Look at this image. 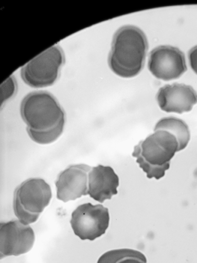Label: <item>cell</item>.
<instances>
[{"label": "cell", "mask_w": 197, "mask_h": 263, "mask_svg": "<svg viewBox=\"0 0 197 263\" xmlns=\"http://www.w3.org/2000/svg\"><path fill=\"white\" fill-rule=\"evenodd\" d=\"M188 57L190 66L193 71L197 74V45L190 49Z\"/></svg>", "instance_id": "obj_17"}, {"label": "cell", "mask_w": 197, "mask_h": 263, "mask_svg": "<svg viewBox=\"0 0 197 263\" xmlns=\"http://www.w3.org/2000/svg\"><path fill=\"white\" fill-rule=\"evenodd\" d=\"M89 165L76 164L62 171L55 182L57 198L63 202L75 200L88 195Z\"/></svg>", "instance_id": "obj_8"}, {"label": "cell", "mask_w": 197, "mask_h": 263, "mask_svg": "<svg viewBox=\"0 0 197 263\" xmlns=\"http://www.w3.org/2000/svg\"><path fill=\"white\" fill-rule=\"evenodd\" d=\"M119 179L114 169L99 164L91 167L88 174V195L94 200L102 203L111 199L118 193Z\"/></svg>", "instance_id": "obj_11"}, {"label": "cell", "mask_w": 197, "mask_h": 263, "mask_svg": "<svg viewBox=\"0 0 197 263\" xmlns=\"http://www.w3.org/2000/svg\"><path fill=\"white\" fill-rule=\"evenodd\" d=\"M64 62L61 48L53 45L25 64L21 76L26 84L40 88L52 85L58 79Z\"/></svg>", "instance_id": "obj_3"}, {"label": "cell", "mask_w": 197, "mask_h": 263, "mask_svg": "<svg viewBox=\"0 0 197 263\" xmlns=\"http://www.w3.org/2000/svg\"><path fill=\"white\" fill-rule=\"evenodd\" d=\"M156 99L162 110L182 114L190 111L197 103V93L189 85L174 83L161 87Z\"/></svg>", "instance_id": "obj_10"}, {"label": "cell", "mask_w": 197, "mask_h": 263, "mask_svg": "<svg viewBox=\"0 0 197 263\" xmlns=\"http://www.w3.org/2000/svg\"><path fill=\"white\" fill-rule=\"evenodd\" d=\"M13 207L14 214L17 220L25 225H29L35 222L40 215V214H33L26 211L15 201H13Z\"/></svg>", "instance_id": "obj_16"}, {"label": "cell", "mask_w": 197, "mask_h": 263, "mask_svg": "<svg viewBox=\"0 0 197 263\" xmlns=\"http://www.w3.org/2000/svg\"><path fill=\"white\" fill-rule=\"evenodd\" d=\"M148 68L156 78L165 81L177 79L187 70L183 53L176 47L167 45L151 51Z\"/></svg>", "instance_id": "obj_7"}, {"label": "cell", "mask_w": 197, "mask_h": 263, "mask_svg": "<svg viewBox=\"0 0 197 263\" xmlns=\"http://www.w3.org/2000/svg\"><path fill=\"white\" fill-rule=\"evenodd\" d=\"M52 197L50 185L40 178H29L15 189L13 201L26 211L40 214L49 204Z\"/></svg>", "instance_id": "obj_9"}, {"label": "cell", "mask_w": 197, "mask_h": 263, "mask_svg": "<svg viewBox=\"0 0 197 263\" xmlns=\"http://www.w3.org/2000/svg\"><path fill=\"white\" fill-rule=\"evenodd\" d=\"M119 263H146L141 260L135 258H126Z\"/></svg>", "instance_id": "obj_18"}, {"label": "cell", "mask_w": 197, "mask_h": 263, "mask_svg": "<svg viewBox=\"0 0 197 263\" xmlns=\"http://www.w3.org/2000/svg\"><path fill=\"white\" fill-rule=\"evenodd\" d=\"M110 222L108 209L103 205L85 203L72 213L70 225L75 234L82 240H94L104 234Z\"/></svg>", "instance_id": "obj_4"}, {"label": "cell", "mask_w": 197, "mask_h": 263, "mask_svg": "<svg viewBox=\"0 0 197 263\" xmlns=\"http://www.w3.org/2000/svg\"><path fill=\"white\" fill-rule=\"evenodd\" d=\"M128 258H135L147 262L146 257L140 252L131 249H119L105 252L99 257L97 263H119Z\"/></svg>", "instance_id": "obj_13"}, {"label": "cell", "mask_w": 197, "mask_h": 263, "mask_svg": "<svg viewBox=\"0 0 197 263\" xmlns=\"http://www.w3.org/2000/svg\"><path fill=\"white\" fill-rule=\"evenodd\" d=\"M132 155L133 157L136 158V162L146 173L148 178L159 179L165 176L166 171L170 167V165L155 166L146 162L141 156L137 145L134 146Z\"/></svg>", "instance_id": "obj_14"}, {"label": "cell", "mask_w": 197, "mask_h": 263, "mask_svg": "<svg viewBox=\"0 0 197 263\" xmlns=\"http://www.w3.org/2000/svg\"><path fill=\"white\" fill-rule=\"evenodd\" d=\"M34 241V233L29 225H25L17 219L1 223V258L28 252L32 248Z\"/></svg>", "instance_id": "obj_6"}, {"label": "cell", "mask_w": 197, "mask_h": 263, "mask_svg": "<svg viewBox=\"0 0 197 263\" xmlns=\"http://www.w3.org/2000/svg\"><path fill=\"white\" fill-rule=\"evenodd\" d=\"M17 89L16 82L13 76L7 78L1 84V104L2 105L15 95Z\"/></svg>", "instance_id": "obj_15"}, {"label": "cell", "mask_w": 197, "mask_h": 263, "mask_svg": "<svg viewBox=\"0 0 197 263\" xmlns=\"http://www.w3.org/2000/svg\"><path fill=\"white\" fill-rule=\"evenodd\" d=\"M147 49L146 37L140 29L131 25L123 26L113 37L109 66L120 77H133L142 69Z\"/></svg>", "instance_id": "obj_1"}, {"label": "cell", "mask_w": 197, "mask_h": 263, "mask_svg": "<svg viewBox=\"0 0 197 263\" xmlns=\"http://www.w3.org/2000/svg\"><path fill=\"white\" fill-rule=\"evenodd\" d=\"M165 130L174 135L178 143V152L185 149L190 139L188 125L183 120L174 117L162 118L155 124L154 131Z\"/></svg>", "instance_id": "obj_12"}, {"label": "cell", "mask_w": 197, "mask_h": 263, "mask_svg": "<svg viewBox=\"0 0 197 263\" xmlns=\"http://www.w3.org/2000/svg\"><path fill=\"white\" fill-rule=\"evenodd\" d=\"M137 146L144 160L155 166L170 165L171 160L178 152L175 137L165 130H156Z\"/></svg>", "instance_id": "obj_5"}, {"label": "cell", "mask_w": 197, "mask_h": 263, "mask_svg": "<svg viewBox=\"0 0 197 263\" xmlns=\"http://www.w3.org/2000/svg\"><path fill=\"white\" fill-rule=\"evenodd\" d=\"M20 112L26 130L45 132L64 128L65 112L48 92L38 91L27 95L21 103Z\"/></svg>", "instance_id": "obj_2"}]
</instances>
